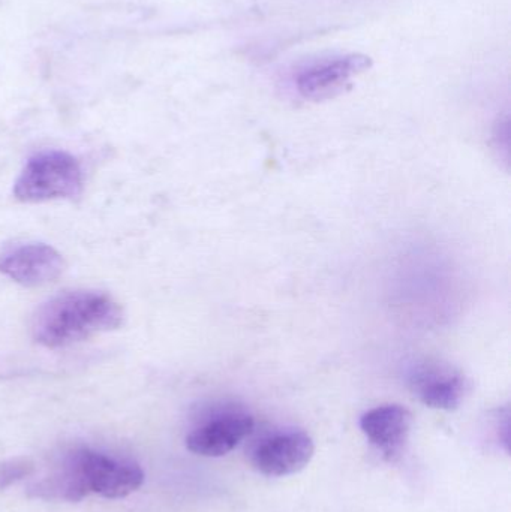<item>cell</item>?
Here are the masks:
<instances>
[{"mask_svg": "<svg viewBox=\"0 0 511 512\" xmlns=\"http://www.w3.org/2000/svg\"><path fill=\"white\" fill-rule=\"evenodd\" d=\"M411 427L413 415L399 405L378 406L360 418L363 435L387 462H395L404 453Z\"/></svg>", "mask_w": 511, "mask_h": 512, "instance_id": "obj_7", "label": "cell"}, {"mask_svg": "<svg viewBox=\"0 0 511 512\" xmlns=\"http://www.w3.org/2000/svg\"><path fill=\"white\" fill-rule=\"evenodd\" d=\"M30 469L32 468L26 462H20V460L3 463V465H0V489H5L6 486L14 483V481L26 477Z\"/></svg>", "mask_w": 511, "mask_h": 512, "instance_id": "obj_10", "label": "cell"}, {"mask_svg": "<svg viewBox=\"0 0 511 512\" xmlns=\"http://www.w3.org/2000/svg\"><path fill=\"white\" fill-rule=\"evenodd\" d=\"M254 430V418L243 412H228L192 430L186 448L201 457H222L234 450Z\"/></svg>", "mask_w": 511, "mask_h": 512, "instance_id": "obj_9", "label": "cell"}, {"mask_svg": "<svg viewBox=\"0 0 511 512\" xmlns=\"http://www.w3.org/2000/svg\"><path fill=\"white\" fill-rule=\"evenodd\" d=\"M123 310L104 292L69 291L42 304L32 319V336L50 349L66 348L122 325Z\"/></svg>", "mask_w": 511, "mask_h": 512, "instance_id": "obj_2", "label": "cell"}, {"mask_svg": "<svg viewBox=\"0 0 511 512\" xmlns=\"http://www.w3.org/2000/svg\"><path fill=\"white\" fill-rule=\"evenodd\" d=\"M410 387L423 405L455 411L467 396L468 379L446 364L423 363L410 373Z\"/></svg>", "mask_w": 511, "mask_h": 512, "instance_id": "obj_6", "label": "cell"}, {"mask_svg": "<svg viewBox=\"0 0 511 512\" xmlns=\"http://www.w3.org/2000/svg\"><path fill=\"white\" fill-rule=\"evenodd\" d=\"M371 59L363 54H348L324 60L305 69L297 78V89L309 101H324L339 95L351 78L369 69Z\"/></svg>", "mask_w": 511, "mask_h": 512, "instance_id": "obj_8", "label": "cell"}, {"mask_svg": "<svg viewBox=\"0 0 511 512\" xmlns=\"http://www.w3.org/2000/svg\"><path fill=\"white\" fill-rule=\"evenodd\" d=\"M83 189V171L74 156L44 152L29 159L14 185V195L23 203H44L77 197Z\"/></svg>", "mask_w": 511, "mask_h": 512, "instance_id": "obj_3", "label": "cell"}, {"mask_svg": "<svg viewBox=\"0 0 511 512\" xmlns=\"http://www.w3.org/2000/svg\"><path fill=\"white\" fill-rule=\"evenodd\" d=\"M63 270L65 259L45 243H14L0 251V273L29 288L54 282Z\"/></svg>", "mask_w": 511, "mask_h": 512, "instance_id": "obj_4", "label": "cell"}, {"mask_svg": "<svg viewBox=\"0 0 511 512\" xmlns=\"http://www.w3.org/2000/svg\"><path fill=\"white\" fill-rule=\"evenodd\" d=\"M314 453V441L308 433H279L258 445L252 454V466L266 477H288L305 469Z\"/></svg>", "mask_w": 511, "mask_h": 512, "instance_id": "obj_5", "label": "cell"}, {"mask_svg": "<svg viewBox=\"0 0 511 512\" xmlns=\"http://www.w3.org/2000/svg\"><path fill=\"white\" fill-rule=\"evenodd\" d=\"M144 472L131 460L90 448L69 451L50 475L33 487L38 498L80 502L89 495L122 499L143 486Z\"/></svg>", "mask_w": 511, "mask_h": 512, "instance_id": "obj_1", "label": "cell"}]
</instances>
